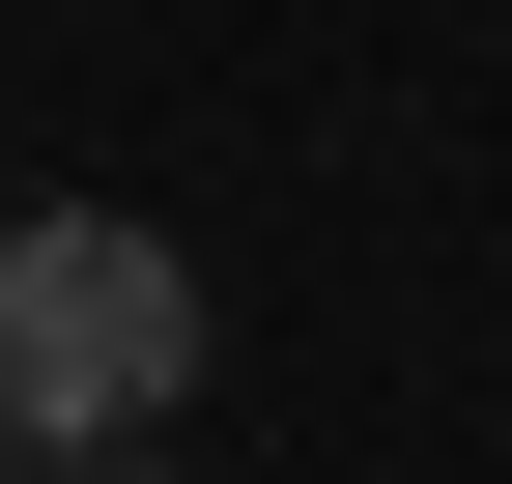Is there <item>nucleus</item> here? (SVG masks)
<instances>
[{"mask_svg": "<svg viewBox=\"0 0 512 484\" xmlns=\"http://www.w3.org/2000/svg\"><path fill=\"white\" fill-rule=\"evenodd\" d=\"M200 399V257L114 200H0V456H171Z\"/></svg>", "mask_w": 512, "mask_h": 484, "instance_id": "f257e3e1", "label": "nucleus"}, {"mask_svg": "<svg viewBox=\"0 0 512 484\" xmlns=\"http://www.w3.org/2000/svg\"><path fill=\"white\" fill-rule=\"evenodd\" d=\"M0 484H171V456H0Z\"/></svg>", "mask_w": 512, "mask_h": 484, "instance_id": "f03ea898", "label": "nucleus"}]
</instances>
